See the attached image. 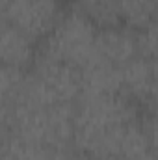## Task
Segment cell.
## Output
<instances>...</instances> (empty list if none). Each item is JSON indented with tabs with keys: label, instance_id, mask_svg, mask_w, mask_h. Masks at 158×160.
<instances>
[{
	"label": "cell",
	"instance_id": "cell-6",
	"mask_svg": "<svg viewBox=\"0 0 158 160\" xmlns=\"http://www.w3.org/2000/svg\"><path fill=\"white\" fill-rule=\"evenodd\" d=\"M121 95L141 112H155L156 102V58L136 56L121 71Z\"/></svg>",
	"mask_w": 158,
	"mask_h": 160
},
{
	"label": "cell",
	"instance_id": "cell-1",
	"mask_svg": "<svg viewBox=\"0 0 158 160\" xmlns=\"http://www.w3.org/2000/svg\"><path fill=\"white\" fill-rule=\"evenodd\" d=\"M143 112L121 93H82L73 108V143L84 158L119 157Z\"/></svg>",
	"mask_w": 158,
	"mask_h": 160
},
{
	"label": "cell",
	"instance_id": "cell-4",
	"mask_svg": "<svg viewBox=\"0 0 158 160\" xmlns=\"http://www.w3.org/2000/svg\"><path fill=\"white\" fill-rule=\"evenodd\" d=\"M21 95L41 104L75 106L82 95L80 69L36 58L30 73H26Z\"/></svg>",
	"mask_w": 158,
	"mask_h": 160
},
{
	"label": "cell",
	"instance_id": "cell-2",
	"mask_svg": "<svg viewBox=\"0 0 158 160\" xmlns=\"http://www.w3.org/2000/svg\"><path fill=\"white\" fill-rule=\"evenodd\" d=\"M73 108L41 104L19 95L11 116V136L48 149H69L73 143Z\"/></svg>",
	"mask_w": 158,
	"mask_h": 160
},
{
	"label": "cell",
	"instance_id": "cell-13",
	"mask_svg": "<svg viewBox=\"0 0 158 160\" xmlns=\"http://www.w3.org/2000/svg\"><path fill=\"white\" fill-rule=\"evenodd\" d=\"M0 19H2V17H0Z\"/></svg>",
	"mask_w": 158,
	"mask_h": 160
},
{
	"label": "cell",
	"instance_id": "cell-12",
	"mask_svg": "<svg viewBox=\"0 0 158 160\" xmlns=\"http://www.w3.org/2000/svg\"><path fill=\"white\" fill-rule=\"evenodd\" d=\"M93 160H126L123 157H116V155H110V157H101V158H93Z\"/></svg>",
	"mask_w": 158,
	"mask_h": 160
},
{
	"label": "cell",
	"instance_id": "cell-3",
	"mask_svg": "<svg viewBox=\"0 0 158 160\" xmlns=\"http://www.w3.org/2000/svg\"><path fill=\"white\" fill-rule=\"evenodd\" d=\"M99 28L75 6L65 9L56 26L39 41L37 58L82 69L93 54Z\"/></svg>",
	"mask_w": 158,
	"mask_h": 160
},
{
	"label": "cell",
	"instance_id": "cell-11",
	"mask_svg": "<svg viewBox=\"0 0 158 160\" xmlns=\"http://www.w3.org/2000/svg\"><path fill=\"white\" fill-rule=\"evenodd\" d=\"M47 160H86L80 153H77L75 149H52L48 153Z\"/></svg>",
	"mask_w": 158,
	"mask_h": 160
},
{
	"label": "cell",
	"instance_id": "cell-7",
	"mask_svg": "<svg viewBox=\"0 0 158 160\" xmlns=\"http://www.w3.org/2000/svg\"><path fill=\"white\" fill-rule=\"evenodd\" d=\"M136 56H141L138 30H130L126 26H110V28H99L95 48L89 60L123 71V67Z\"/></svg>",
	"mask_w": 158,
	"mask_h": 160
},
{
	"label": "cell",
	"instance_id": "cell-10",
	"mask_svg": "<svg viewBox=\"0 0 158 160\" xmlns=\"http://www.w3.org/2000/svg\"><path fill=\"white\" fill-rule=\"evenodd\" d=\"M140 54L145 58H156V24H149L143 30H138Z\"/></svg>",
	"mask_w": 158,
	"mask_h": 160
},
{
	"label": "cell",
	"instance_id": "cell-5",
	"mask_svg": "<svg viewBox=\"0 0 158 160\" xmlns=\"http://www.w3.org/2000/svg\"><path fill=\"white\" fill-rule=\"evenodd\" d=\"M63 0H2L0 13L9 24L39 43L65 13Z\"/></svg>",
	"mask_w": 158,
	"mask_h": 160
},
{
	"label": "cell",
	"instance_id": "cell-8",
	"mask_svg": "<svg viewBox=\"0 0 158 160\" xmlns=\"http://www.w3.org/2000/svg\"><path fill=\"white\" fill-rule=\"evenodd\" d=\"M37 41L0 19V65L26 71L37 58Z\"/></svg>",
	"mask_w": 158,
	"mask_h": 160
},
{
	"label": "cell",
	"instance_id": "cell-9",
	"mask_svg": "<svg viewBox=\"0 0 158 160\" xmlns=\"http://www.w3.org/2000/svg\"><path fill=\"white\" fill-rule=\"evenodd\" d=\"M26 71L0 65V116H13V108L22 91Z\"/></svg>",
	"mask_w": 158,
	"mask_h": 160
}]
</instances>
